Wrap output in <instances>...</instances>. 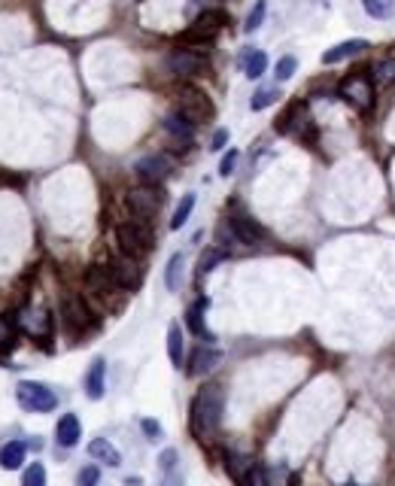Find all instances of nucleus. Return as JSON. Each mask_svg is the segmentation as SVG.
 I'll list each match as a JSON object with an SVG mask.
<instances>
[{
    "mask_svg": "<svg viewBox=\"0 0 395 486\" xmlns=\"http://www.w3.org/2000/svg\"><path fill=\"white\" fill-rule=\"evenodd\" d=\"M225 143H228V131H225V128H219V131L213 134V140H210V149H222Z\"/></svg>",
    "mask_w": 395,
    "mask_h": 486,
    "instance_id": "41",
    "label": "nucleus"
},
{
    "mask_svg": "<svg viewBox=\"0 0 395 486\" xmlns=\"http://www.w3.org/2000/svg\"><path fill=\"white\" fill-rule=\"evenodd\" d=\"M277 97H280V95H277V88H259V91H256V95H252V101H250V107H252V110H256V112H259V110H265V107H271V104H274V101H277Z\"/></svg>",
    "mask_w": 395,
    "mask_h": 486,
    "instance_id": "34",
    "label": "nucleus"
},
{
    "mask_svg": "<svg viewBox=\"0 0 395 486\" xmlns=\"http://www.w3.org/2000/svg\"><path fill=\"white\" fill-rule=\"evenodd\" d=\"M140 428L146 432V438H149V441H158L161 438V426L155 420H140Z\"/></svg>",
    "mask_w": 395,
    "mask_h": 486,
    "instance_id": "40",
    "label": "nucleus"
},
{
    "mask_svg": "<svg viewBox=\"0 0 395 486\" xmlns=\"http://www.w3.org/2000/svg\"><path fill=\"white\" fill-rule=\"evenodd\" d=\"M265 12H267V3H265V0H259V3L252 6V12H250V16H246L243 31H246V34H252V31H256V27H262V22H265Z\"/></svg>",
    "mask_w": 395,
    "mask_h": 486,
    "instance_id": "33",
    "label": "nucleus"
},
{
    "mask_svg": "<svg viewBox=\"0 0 395 486\" xmlns=\"http://www.w3.org/2000/svg\"><path fill=\"white\" fill-rule=\"evenodd\" d=\"M235 165H237V149H231V152L222 158L219 173H222V177H231V173H235Z\"/></svg>",
    "mask_w": 395,
    "mask_h": 486,
    "instance_id": "39",
    "label": "nucleus"
},
{
    "mask_svg": "<svg viewBox=\"0 0 395 486\" xmlns=\"http://www.w3.org/2000/svg\"><path fill=\"white\" fill-rule=\"evenodd\" d=\"M219 353H216V350H207V347H198L195 353H192V359H189V374L192 377H201V374H210V371L216 368V365H219Z\"/></svg>",
    "mask_w": 395,
    "mask_h": 486,
    "instance_id": "16",
    "label": "nucleus"
},
{
    "mask_svg": "<svg viewBox=\"0 0 395 486\" xmlns=\"http://www.w3.org/2000/svg\"><path fill=\"white\" fill-rule=\"evenodd\" d=\"M86 286H88V292H95V295H110L112 289H119L116 274H112L110 265H91L86 271Z\"/></svg>",
    "mask_w": 395,
    "mask_h": 486,
    "instance_id": "10",
    "label": "nucleus"
},
{
    "mask_svg": "<svg viewBox=\"0 0 395 486\" xmlns=\"http://www.w3.org/2000/svg\"><path fill=\"white\" fill-rule=\"evenodd\" d=\"M12 343H16V337H12L10 322L0 316V350H12Z\"/></svg>",
    "mask_w": 395,
    "mask_h": 486,
    "instance_id": "36",
    "label": "nucleus"
},
{
    "mask_svg": "<svg viewBox=\"0 0 395 486\" xmlns=\"http://www.w3.org/2000/svg\"><path fill=\"white\" fill-rule=\"evenodd\" d=\"M180 112L192 125H198V122H204V119L213 116V104H210V97L204 95V91L186 86V88H180Z\"/></svg>",
    "mask_w": 395,
    "mask_h": 486,
    "instance_id": "5",
    "label": "nucleus"
},
{
    "mask_svg": "<svg viewBox=\"0 0 395 486\" xmlns=\"http://www.w3.org/2000/svg\"><path fill=\"white\" fill-rule=\"evenodd\" d=\"M167 67H171V73L189 80V76H201L207 70V58L192 52V49H176V52H171V58H167Z\"/></svg>",
    "mask_w": 395,
    "mask_h": 486,
    "instance_id": "7",
    "label": "nucleus"
},
{
    "mask_svg": "<svg viewBox=\"0 0 395 486\" xmlns=\"http://www.w3.org/2000/svg\"><path fill=\"white\" fill-rule=\"evenodd\" d=\"M182 265H186V256H182V252H173L171 262H167V274H165V283L171 292H176L182 283Z\"/></svg>",
    "mask_w": 395,
    "mask_h": 486,
    "instance_id": "24",
    "label": "nucleus"
},
{
    "mask_svg": "<svg viewBox=\"0 0 395 486\" xmlns=\"http://www.w3.org/2000/svg\"><path fill=\"white\" fill-rule=\"evenodd\" d=\"M246 483H250V486H271V483H267V471L259 468V465H252V471H250V477H246Z\"/></svg>",
    "mask_w": 395,
    "mask_h": 486,
    "instance_id": "38",
    "label": "nucleus"
},
{
    "mask_svg": "<svg viewBox=\"0 0 395 486\" xmlns=\"http://www.w3.org/2000/svg\"><path fill=\"white\" fill-rule=\"evenodd\" d=\"M374 82H377L380 88L392 86V82H395V58H383V61L374 64Z\"/></svg>",
    "mask_w": 395,
    "mask_h": 486,
    "instance_id": "26",
    "label": "nucleus"
},
{
    "mask_svg": "<svg viewBox=\"0 0 395 486\" xmlns=\"http://www.w3.org/2000/svg\"><path fill=\"white\" fill-rule=\"evenodd\" d=\"M19 322H22V328L27 335H34V337H46L49 335V328H52V319H49V313L46 310H34V307H27L22 310V316H19Z\"/></svg>",
    "mask_w": 395,
    "mask_h": 486,
    "instance_id": "13",
    "label": "nucleus"
},
{
    "mask_svg": "<svg viewBox=\"0 0 395 486\" xmlns=\"http://www.w3.org/2000/svg\"><path fill=\"white\" fill-rule=\"evenodd\" d=\"M222 407H225V396H222V386H204L201 392L192 401V428L198 438H210L216 435L222 422Z\"/></svg>",
    "mask_w": 395,
    "mask_h": 486,
    "instance_id": "1",
    "label": "nucleus"
},
{
    "mask_svg": "<svg viewBox=\"0 0 395 486\" xmlns=\"http://www.w3.org/2000/svg\"><path fill=\"white\" fill-rule=\"evenodd\" d=\"M167 356H171V362L176 365V368L182 365V332H180V326L167 328Z\"/></svg>",
    "mask_w": 395,
    "mask_h": 486,
    "instance_id": "25",
    "label": "nucleus"
},
{
    "mask_svg": "<svg viewBox=\"0 0 395 486\" xmlns=\"http://www.w3.org/2000/svg\"><path fill=\"white\" fill-rule=\"evenodd\" d=\"M225 465H228L231 477H237V481H241V483H246V477H250V471H252V462H250V459H243V456L228 453V456H225Z\"/></svg>",
    "mask_w": 395,
    "mask_h": 486,
    "instance_id": "27",
    "label": "nucleus"
},
{
    "mask_svg": "<svg viewBox=\"0 0 395 486\" xmlns=\"http://www.w3.org/2000/svg\"><path fill=\"white\" fill-rule=\"evenodd\" d=\"M104 389H107V362L95 359L86 374V396L91 401H97V398H104Z\"/></svg>",
    "mask_w": 395,
    "mask_h": 486,
    "instance_id": "15",
    "label": "nucleus"
},
{
    "mask_svg": "<svg viewBox=\"0 0 395 486\" xmlns=\"http://www.w3.org/2000/svg\"><path fill=\"white\" fill-rule=\"evenodd\" d=\"M222 258H225V252H222V250H207V252H204V256H201V262H198V277L210 274L216 265L222 262Z\"/></svg>",
    "mask_w": 395,
    "mask_h": 486,
    "instance_id": "31",
    "label": "nucleus"
},
{
    "mask_svg": "<svg viewBox=\"0 0 395 486\" xmlns=\"http://www.w3.org/2000/svg\"><path fill=\"white\" fill-rule=\"evenodd\" d=\"M88 456L97 462H107L110 468H116V465H122V456H119V450L112 447L107 438H95L88 444Z\"/></svg>",
    "mask_w": 395,
    "mask_h": 486,
    "instance_id": "18",
    "label": "nucleus"
},
{
    "mask_svg": "<svg viewBox=\"0 0 395 486\" xmlns=\"http://www.w3.org/2000/svg\"><path fill=\"white\" fill-rule=\"evenodd\" d=\"M222 22H225L222 12H204V16L186 31V37H182V40H210L216 31H219Z\"/></svg>",
    "mask_w": 395,
    "mask_h": 486,
    "instance_id": "14",
    "label": "nucleus"
},
{
    "mask_svg": "<svg viewBox=\"0 0 395 486\" xmlns=\"http://www.w3.org/2000/svg\"><path fill=\"white\" fill-rule=\"evenodd\" d=\"M161 204H165V195H161L155 186H143V189H134V192H128L131 213L137 216V219H143V222L152 219V216L158 213Z\"/></svg>",
    "mask_w": 395,
    "mask_h": 486,
    "instance_id": "6",
    "label": "nucleus"
},
{
    "mask_svg": "<svg viewBox=\"0 0 395 486\" xmlns=\"http://www.w3.org/2000/svg\"><path fill=\"white\" fill-rule=\"evenodd\" d=\"M173 161L167 158V155H146V158H140L137 165H134V171H137V177L146 182V186H155V182L167 180V173H171Z\"/></svg>",
    "mask_w": 395,
    "mask_h": 486,
    "instance_id": "8",
    "label": "nucleus"
},
{
    "mask_svg": "<svg viewBox=\"0 0 395 486\" xmlns=\"http://www.w3.org/2000/svg\"><path fill=\"white\" fill-rule=\"evenodd\" d=\"M204 307H207V301H198V304H192L186 310V326L192 335L204 337V341H213V335H210L207 326H204Z\"/></svg>",
    "mask_w": 395,
    "mask_h": 486,
    "instance_id": "21",
    "label": "nucleus"
},
{
    "mask_svg": "<svg viewBox=\"0 0 395 486\" xmlns=\"http://www.w3.org/2000/svg\"><path fill=\"white\" fill-rule=\"evenodd\" d=\"M368 49V40H344V43L331 46L322 52V64H341V61H350L356 55H362Z\"/></svg>",
    "mask_w": 395,
    "mask_h": 486,
    "instance_id": "11",
    "label": "nucleus"
},
{
    "mask_svg": "<svg viewBox=\"0 0 395 486\" xmlns=\"http://www.w3.org/2000/svg\"><path fill=\"white\" fill-rule=\"evenodd\" d=\"M267 70V55L262 49H250V52H243V73L250 76V80H259Z\"/></svg>",
    "mask_w": 395,
    "mask_h": 486,
    "instance_id": "23",
    "label": "nucleus"
},
{
    "mask_svg": "<svg viewBox=\"0 0 395 486\" xmlns=\"http://www.w3.org/2000/svg\"><path fill=\"white\" fill-rule=\"evenodd\" d=\"M165 131L171 134V137L176 140H192V131H195V125L189 122L182 112H171V116L165 119Z\"/></svg>",
    "mask_w": 395,
    "mask_h": 486,
    "instance_id": "22",
    "label": "nucleus"
},
{
    "mask_svg": "<svg viewBox=\"0 0 395 486\" xmlns=\"http://www.w3.org/2000/svg\"><path fill=\"white\" fill-rule=\"evenodd\" d=\"M97 481H101V471H97L95 465H86V468L80 471V477H76L80 486H97Z\"/></svg>",
    "mask_w": 395,
    "mask_h": 486,
    "instance_id": "35",
    "label": "nucleus"
},
{
    "mask_svg": "<svg viewBox=\"0 0 395 486\" xmlns=\"http://www.w3.org/2000/svg\"><path fill=\"white\" fill-rule=\"evenodd\" d=\"M341 97L356 107L359 112H368L374 107V80L368 73H352L341 82Z\"/></svg>",
    "mask_w": 395,
    "mask_h": 486,
    "instance_id": "4",
    "label": "nucleus"
},
{
    "mask_svg": "<svg viewBox=\"0 0 395 486\" xmlns=\"http://www.w3.org/2000/svg\"><path fill=\"white\" fill-rule=\"evenodd\" d=\"M25 444L22 441H10V444H3V450H0V468H6V471H16V468H22V462H25Z\"/></svg>",
    "mask_w": 395,
    "mask_h": 486,
    "instance_id": "20",
    "label": "nucleus"
},
{
    "mask_svg": "<svg viewBox=\"0 0 395 486\" xmlns=\"http://www.w3.org/2000/svg\"><path fill=\"white\" fill-rule=\"evenodd\" d=\"M116 241H119V250H122L125 256L140 258L143 252L152 250V231L143 219H131V222H122L116 228Z\"/></svg>",
    "mask_w": 395,
    "mask_h": 486,
    "instance_id": "2",
    "label": "nucleus"
},
{
    "mask_svg": "<svg viewBox=\"0 0 395 486\" xmlns=\"http://www.w3.org/2000/svg\"><path fill=\"white\" fill-rule=\"evenodd\" d=\"M55 438H58L61 447H76L82 438V426L80 420L73 417V413H64V417L58 420V426H55Z\"/></svg>",
    "mask_w": 395,
    "mask_h": 486,
    "instance_id": "17",
    "label": "nucleus"
},
{
    "mask_svg": "<svg viewBox=\"0 0 395 486\" xmlns=\"http://www.w3.org/2000/svg\"><path fill=\"white\" fill-rule=\"evenodd\" d=\"M64 322L73 332H82V328L88 326V310L82 304L80 298H67L64 301Z\"/></svg>",
    "mask_w": 395,
    "mask_h": 486,
    "instance_id": "19",
    "label": "nucleus"
},
{
    "mask_svg": "<svg viewBox=\"0 0 395 486\" xmlns=\"http://www.w3.org/2000/svg\"><path fill=\"white\" fill-rule=\"evenodd\" d=\"M192 210H195V195H186V198L180 201V207L173 210V219H171V228L173 231H180L182 225L189 222V216H192Z\"/></svg>",
    "mask_w": 395,
    "mask_h": 486,
    "instance_id": "28",
    "label": "nucleus"
},
{
    "mask_svg": "<svg viewBox=\"0 0 395 486\" xmlns=\"http://www.w3.org/2000/svg\"><path fill=\"white\" fill-rule=\"evenodd\" d=\"M22 486H46V468L40 462L27 465L25 468V477H22Z\"/></svg>",
    "mask_w": 395,
    "mask_h": 486,
    "instance_id": "30",
    "label": "nucleus"
},
{
    "mask_svg": "<svg viewBox=\"0 0 395 486\" xmlns=\"http://www.w3.org/2000/svg\"><path fill=\"white\" fill-rule=\"evenodd\" d=\"M295 70H298V58H295V55H283V58L277 61V80L280 82H286V80H292L295 76Z\"/></svg>",
    "mask_w": 395,
    "mask_h": 486,
    "instance_id": "32",
    "label": "nucleus"
},
{
    "mask_svg": "<svg viewBox=\"0 0 395 486\" xmlns=\"http://www.w3.org/2000/svg\"><path fill=\"white\" fill-rule=\"evenodd\" d=\"M161 486H182V477L176 474V471H171V474H165V483Z\"/></svg>",
    "mask_w": 395,
    "mask_h": 486,
    "instance_id": "42",
    "label": "nucleus"
},
{
    "mask_svg": "<svg viewBox=\"0 0 395 486\" xmlns=\"http://www.w3.org/2000/svg\"><path fill=\"white\" fill-rule=\"evenodd\" d=\"M231 225V231H235V237L241 243L246 246H252V243H259L265 237V231H262V225H259L256 219H250V216H243V213H237V216H231L228 219Z\"/></svg>",
    "mask_w": 395,
    "mask_h": 486,
    "instance_id": "12",
    "label": "nucleus"
},
{
    "mask_svg": "<svg viewBox=\"0 0 395 486\" xmlns=\"http://www.w3.org/2000/svg\"><path fill=\"white\" fill-rule=\"evenodd\" d=\"M176 459H180V453H176V450H165V453H161V471H165V474H171V471H176Z\"/></svg>",
    "mask_w": 395,
    "mask_h": 486,
    "instance_id": "37",
    "label": "nucleus"
},
{
    "mask_svg": "<svg viewBox=\"0 0 395 486\" xmlns=\"http://www.w3.org/2000/svg\"><path fill=\"white\" fill-rule=\"evenodd\" d=\"M362 6L371 19H390L392 10H395L392 0H362Z\"/></svg>",
    "mask_w": 395,
    "mask_h": 486,
    "instance_id": "29",
    "label": "nucleus"
},
{
    "mask_svg": "<svg viewBox=\"0 0 395 486\" xmlns=\"http://www.w3.org/2000/svg\"><path fill=\"white\" fill-rule=\"evenodd\" d=\"M110 267H112V274H116L119 289H137L140 283H143V271H140V265L134 256H125L122 252Z\"/></svg>",
    "mask_w": 395,
    "mask_h": 486,
    "instance_id": "9",
    "label": "nucleus"
},
{
    "mask_svg": "<svg viewBox=\"0 0 395 486\" xmlns=\"http://www.w3.org/2000/svg\"><path fill=\"white\" fill-rule=\"evenodd\" d=\"M16 396H19V404L34 413H49L58 407V396L46 383H34V380H22L16 386Z\"/></svg>",
    "mask_w": 395,
    "mask_h": 486,
    "instance_id": "3",
    "label": "nucleus"
},
{
    "mask_svg": "<svg viewBox=\"0 0 395 486\" xmlns=\"http://www.w3.org/2000/svg\"><path fill=\"white\" fill-rule=\"evenodd\" d=\"M347 486H356V483H347Z\"/></svg>",
    "mask_w": 395,
    "mask_h": 486,
    "instance_id": "43",
    "label": "nucleus"
}]
</instances>
